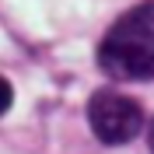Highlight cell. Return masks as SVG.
<instances>
[{
    "mask_svg": "<svg viewBox=\"0 0 154 154\" xmlns=\"http://www.w3.org/2000/svg\"><path fill=\"white\" fill-rule=\"evenodd\" d=\"M147 137H151V151H154V119H151V133H147Z\"/></svg>",
    "mask_w": 154,
    "mask_h": 154,
    "instance_id": "277c9868",
    "label": "cell"
},
{
    "mask_svg": "<svg viewBox=\"0 0 154 154\" xmlns=\"http://www.w3.org/2000/svg\"><path fill=\"white\" fill-rule=\"evenodd\" d=\"M88 123H91V133L102 144H109V147L130 144L144 130V109L137 105L130 95H119V91L102 88L88 102Z\"/></svg>",
    "mask_w": 154,
    "mask_h": 154,
    "instance_id": "7a4b0ae2",
    "label": "cell"
},
{
    "mask_svg": "<svg viewBox=\"0 0 154 154\" xmlns=\"http://www.w3.org/2000/svg\"><path fill=\"white\" fill-rule=\"evenodd\" d=\"M98 67L116 81L154 77V0H144L105 32L98 46Z\"/></svg>",
    "mask_w": 154,
    "mask_h": 154,
    "instance_id": "6da1fadb",
    "label": "cell"
},
{
    "mask_svg": "<svg viewBox=\"0 0 154 154\" xmlns=\"http://www.w3.org/2000/svg\"><path fill=\"white\" fill-rule=\"evenodd\" d=\"M11 102H14V88H11L7 81H4V77H0V116H4V112L11 109Z\"/></svg>",
    "mask_w": 154,
    "mask_h": 154,
    "instance_id": "3957f363",
    "label": "cell"
}]
</instances>
